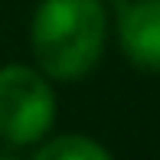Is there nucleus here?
<instances>
[{
	"label": "nucleus",
	"mask_w": 160,
	"mask_h": 160,
	"mask_svg": "<svg viewBox=\"0 0 160 160\" xmlns=\"http://www.w3.org/2000/svg\"><path fill=\"white\" fill-rule=\"evenodd\" d=\"M108 39L105 0H39L30 23V46L39 72L75 82L98 65Z\"/></svg>",
	"instance_id": "f257e3e1"
},
{
	"label": "nucleus",
	"mask_w": 160,
	"mask_h": 160,
	"mask_svg": "<svg viewBox=\"0 0 160 160\" xmlns=\"http://www.w3.org/2000/svg\"><path fill=\"white\" fill-rule=\"evenodd\" d=\"M56 92L42 72L30 65H0V141L33 147L52 131Z\"/></svg>",
	"instance_id": "f03ea898"
},
{
	"label": "nucleus",
	"mask_w": 160,
	"mask_h": 160,
	"mask_svg": "<svg viewBox=\"0 0 160 160\" xmlns=\"http://www.w3.org/2000/svg\"><path fill=\"white\" fill-rule=\"evenodd\" d=\"M118 42L131 65L144 72H160V0L121 3Z\"/></svg>",
	"instance_id": "7ed1b4c3"
},
{
	"label": "nucleus",
	"mask_w": 160,
	"mask_h": 160,
	"mask_svg": "<svg viewBox=\"0 0 160 160\" xmlns=\"http://www.w3.org/2000/svg\"><path fill=\"white\" fill-rule=\"evenodd\" d=\"M36 160H111V150L105 144L92 141L85 134H59V137H42L30 147Z\"/></svg>",
	"instance_id": "20e7f679"
},
{
	"label": "nucleus",
	"mask_w": 160,
	"mask_h": 160,
	"mask_svg": "<svg viewBox=\"0 0 160 160\" xmlns=\"http://www.w3.org/2000/svg\"><path fill=\"white\" fill-rule=\"evenodd\" d=\"M105 3H124V0H105Z\"/></svg>",
	"instance_id": "39448f33"
}]
</instances>
